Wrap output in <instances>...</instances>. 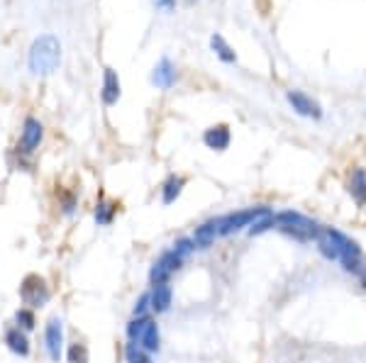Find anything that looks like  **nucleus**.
<instances>
[{"instance_id": "nucleus-1", "label": "nucleus", "mask_w": 366, "mask_h": 363, "mask_svg": "<svg viewBox=\"0 0 366 363\" xmlns=\"http://www.w3.org/2000/svg\"><path fill=\"white\" fill-rule=\"evenodd\" d=\"M62 64V42L57 34L44 32L32 42L27 52V69L32 76H49Z\"/></svg>"}, {"instance_id": "nucleus-2", "label": "nucleus", "mask_w": 366, "mask_h": 363, "mask_svg": "<svg viewBox=\"0 0 366 363\" xmlns=\"http://www.w3.org/2000/svg\"><path fill=\"white\" fill-rule=\"evenodd\" d=\"M320 234H323L325 239L332 244V249L337 251V261L342 264V269L347 271V273H359V271H362L364 254H362V249H359L357 241L349 239L344 232L332 229V227H323Z\"/></svg>"}, {"instance_id": "nucleus-3", "label": "nucleus", "mask_w": 366, "mask_h": 363, "mask_svg": "<svg viewBox=\"0 0 366 363\" xmlns=\"http://www.w3.org/2000/svg\"><path fill=\"white\" fill-rule=\"evenodd\" d=\"M276 229L283 232L286 236L300 241V244H308V241H315L323 227L315 220L305 218L300 213H293V210H283V213H276Z\"/></svg>"}, {"instance_id": "nucleus-4", "label": "nucleus", "mask_w": 366, "mask_h": 363, "mask_svg": "<svg viewBox=\"0 0 366 363\" xmlns=\"http://www.w3.org/2000/svg\"><path fill=\"white\" fill-rule=\"evenodd\" d=\"M20 297H22V302L29 310H37V307H44L52 300V290H49L47 280L29 273L27 278L22 280V285H20Z\"/></svg>"}, {"instance_id": "nucleus-5", "label": "nucleus", "mask_w": 366, "mask_h": 363, "mask_svg": "<svg viewBox=\"0 0 366 363\" xmlns=\"http://www.w3.org/2000/svg\"><path fill=\"white\" fill-rule=\"evenodd\" d=\"M269 208H249V210H237V213H230L218 218V227H220V236H230L234 232L247 229L257 218H262Z\"/></svg>"}, {"instance_id": "nucleus-6", "label": "nucleus", "mask_w": 366, "mask_h": 363, "mask_svg": "<svg viewBox=\"0 0 366 363\" xmlns=\"http://www.w3.org/2000/svg\"><path fill=\"white\" fill-rule=\"evenodd\" d=\"M183 266V259L176 254L174 249H167L162 256H159L157 261H154L152 271H149V280H152V285H162V283H169L171 280V276L176 273L178 269Z\"/></svg>"}, {"instance_id": "nucleus-7", "label": "nucleus", "mask_w": 366, "mask_h": 363, "mask_svg": "<svg viewBox=\"0 0 366 363\" xmlns=\"http://www.w3.org/2000/svg\"><path fill=\"white\" fill-rule=\"evenodd\" d=\"M44 139V124L37 118H27L22 124V134H20L17 142V154L20 156H32L39 149Z\"/></svg>"}, {"instance_id": "nucleus-8", "label": "nucleus", "mask_w": 366, "mask_h": 363, "mask_svg": "<svg viewBox=\"0 0 366 363\" xmlns=\"http://www.w3.org/2000/svg\"><path fill=\"white\" fill-rule=\"evenodd\" d=\"M286 100L293 108V113H298L300 118H310V120H320L323 118V108H320L318 100H313L310 95H305L303 90H288Z\"/></svg>"}, {"instance_id": "nucleus-9", "label": "nucleus", "mask_w": 366, "mask_h": 363, "mask_svg": "<svg viewBox=\"0 0 366 363\" xmlns=\"http://www.w3.org/2000/svg\"><path fill=\"white\" fill-rule=\"evenodd\" d=\"M44 349H47L49 359L59 361L64 354V327L59 317H52L44 327Z\"/></svg>"}, {"instance_id": "nucleus-10", "label": "nucleus", "mask_w": 366, "mask_h": 363, "mask_svg": "<svg viewBox=\"0 0 366 363\" xmlns=\"http://www.w3.org/2000/svg\"><path fill=\"white\" fill-rule=\"evenodd\" d=\"M152 83L157 85V88H162V90H169L174 83H176V66H174V62L169 57H162L157 66H154Z\"/></svg>"}, {"instance_id": "nucleus-11", "label": "nucleus", "mask_w": 366, "mask_h": 363, "mask_svg": "<svg viewBox=\"0 0 366 363\" xmlns=\"http://www.w3.org/2000/svg\"><path fill=\"white\" fill-rule=\"evenodd\" d=\"M100 95H103L105 105H115L122 95V85H120V76L115 69H105L103 71V85H100Z\"/></svg>"}, {"instance_id": "nucleus-12", "label": "nucleus", "mask_w": 366, "mask_h": 363, "mask_svg": "<svg viewBox=\"0 0 366 363\" xmlns=\"http://www.w3.org/2000/svg\"><path fill=\"white\" fill-rule=\"evenodd\" d=\"M203 142L213 151H225L232 142V134H230L227 124H213V127H208L203 132Z\"/></svg>"}, {"instance_id": "nucleus-13", "label": "nucleus", "mask_w": 366, "mask_h": 363, "mask_svg": "<svg viewBox=\"0 0 366 363\" xmlns=\"http://www.w3.org/2000/svg\"><path fill=\"white\" fill-rule=\"evenodd\" d=\"M220 236V227H218V218L203 222L200 227H195V234H193V244L195 249H208V246L215 244V239Z\"/></svg>"}, {"instance_id": "nucleus-14", "label": "nucleus", "mask_w": 366, "mask_h": 363, "mask_svg": "<svg viewBox=\"0 0 366 363\" xmlns=\"http://www.w3.org/2000/svg\"><path fill=\"white\" fill-rule=\"evenodd\" d=\"M171 300H174V290H171V285H169V283L154 285L152 292H149V302H152V312H154V315H164V312H169Z\"/></svg>"}, {"instance_id": "nucleus-15", "label": "nucleus", "mask_w": 366, "mask_h": 363, "mask_svg": "<svg viewBox=\"0 0 366 363\" xmlns=\"http://www.w3.org/2000/svg\"><path fill=\"white\" fill-rule=\"evenodd\" d=\"M347 190L354 198V203H357L359 208H364L366 205V171L364 169H354L352 173H349Z\"/></svg>"}, {"instance_id": "nucleus-16", "label": "nucleus", "mask_w": 366, "mask_h": 363, "mask_svg": "<svg viewBox=\"0 0 366 363\" xmlns=\"http://www.w3.org/2000/svg\"><path fill=\"white\" fill-rule=\"evenodd\" d=\"M139 346H142L147 354H157L159 351V344H162V334H159V325L154 320H147V325H144L142 329V336H139L137 341Z\"/></svg>"}, {"instance_id": "nucleus-17", "label": "nucleus", "mask_w": 366, "mask_h": 363, "mask_svg": "<svg viewBox=\"0 0 366 363\" xmlns=\"http://www.w3.org/2000/svg\"><path fill=\"white\" fill-rule=\"evenodd\" d=\"M5 344H8V349L13 351V354H17V356H27L29 354L27 334H24L22 329H17V327H10V329L5 332Z\"/></svg>"}, {"instance_id": "nucleus-18", "label": "nucleus", "mask_w": 366, "mask_h": 363, "mask_svg": "<svg viewBox=\"0 0 366 363\" xmlns=\"http://www.w3.org/2000/svg\"><path fill=\"white\" fill-rule=\"evenodd\" d=\"M183 188H185V178H183V176L171 173L167 180H164V185H162V203L164 205L176 203L178 195L183 193Z\"/></svg>"}, {"instance_id": "nucleus-19", "label": "nucleus", "mask_w": 366, "mask_h": 363, "mask_svg": "<svg viewBox=\"0 0 366 363\" xmlns=\"http://www.w3.org/2000/svg\"><path fill=\"white\" fill-rule=\"evenodd\" d=\"M210 49H213L215 57H218L223 64H234V62H237V54H234V49L230 47L227 39H225L223 34L215 32L213 37H210Z\"/></svg>"}, {"instance_id": "nucleus-20", "label": "nucleus", "mask_w": 366, "mask_h": 363, "mask_svg": "<svg viewBox=\"0 0 366 363\" xmlns=\"http://www.w3.org/2000/svg\"><path fill=\"white\" fill-rule=\"evenodd\" d=\"M115 215H118V205L110 203V200H105V198H100L98 205H95V225L98 227L113 225Z\"/></svg>"}, {"instance_id": "nucleus-21", "label": "nucleus", "mask_w": 366, "mask_h": 363, "mask_svg": "<svg viewBox=\"0 0 366 363\" xmlns=\"http://www.w3.org/2000/svg\"><path fill=\"white\" fill-rule=\"evenodd\" d=\"M15 327H17V329H22L24 334H29V332L37 327V317H34V310H29V307H20V310L15 312Z\"/></svg>"}, {"instance_id": "nucleus-22", "label": "nucleus", "mask_w": 366, "mask_h": 363, "mask_svg": "<svg viewBox=\"0 0 366 363\" xmlns=\"http://www.w3.org/2000/svg\"><path fill=\"white\" fill-rule=\"evenodd\" d=\"M274 227H276V213L267 210V213H264L262 218L254 220L252 225L247 227V229H249V234H252V236H257V234H264V232L274 229Z\"/></svg>"}, {"instance_id": "nucleus-23", "label": "nucleus", "mask_w": 366, "mask_h": 363, "mask_svg": "<svg viewBox=\"0 0 366 363\" xmlns=\"http://www.w3.org/2000/svg\"><path fill=\"white\" fill-rule=\"evenodd\" d=\"M66 361L69 363H88V346L76 341L66 349Z\"/></svg>"}, {"instance_id": "nucleus-24", "label": "nucleus", "mask_w": 366, "mask_h": 363, "mask_svg": "<svg viewBox=\"0 0 366 363\" xmlns=\"http://www.w3.org/2000/svg\"><path fill=\"white\" fill-rule=\"evenodd\" d=\"M125 361L127 363H152L149 361V354L139 344H127V349H125Z\"/></svg>"}, {"instance_id": "nucleus-25", "label": "nucleus", "mask_w": 366, "mask_h": 363, "mask_svg": "<svg viewBox=\"0 0 366 363\" xmlns=\"http://www.w3.org/2000/svg\"><path fill=\"white\" fill-rule=\"evenodd\" d=\"M147 320H149V317H132V322L127 325V339H129V344H137V341H139L144 325H147Z\"/></svg>"}, {"instance_id": "nucleus-26", "label": "nucleus", "mask_w": 366, "mask_h": 363, "mask_svg": "<svg viewBox=\"0 0 366 363\" xmlns=\"http://www.w3.org/2000/svg\"><path fill=\"white\" fill-rule=\"evenodd\" d=\"M171 249L176 251V254L181 256V259L185 261V259H188V256L195 251V244H193V239H178L176 244L171 246Z\"/></svg>"}, {"instance_id": "nucleus-27", "label": "nucleus", "mask_w": 366, "mask_h": 363, "mask_svg": "<svg viewBox=\"0 0 366 363\" xmlns=\"http://www.w3.org/2000/svg\"><path fill=\"white\" fill-rule=\"evenodd\" d=\"M152 310V302H149V292H144L137 302H134V317H147V312Z\"/></svg>"}, {"instance_id": "nucleus-28", "label": "nucleus", "mask_w": 366, "mask_h": 363, "mask_svg": "<svg viewBox=\"0 0 366 363\" xmlns=\"http://www.w3.org/2000/svg\"><path fill=\"white\" fill-rule=\"evenodd\" d=\"M62 210H64V215H71L73 210H76V195L64 193L62 195Z\"/></svg>"}, {"instance_id": "nucleus-29", "label": "nucleus", "mask_w": 366, "mask_h": 363, "mask_svg": "<svg viewBox=\"0 0 366 363\" xmlns=\"http://www.w3.org/2000/svg\"><path fill=\"white\" fill-rule=\"evenodd\" d=\"M154 5H157V10H162V13H171L174 8H176V0H152Z\"/></svg>"}, {"instance_id": "nucleus-30", "label": "nucleus", "mask_w": 366, "mask_h": 363, "mask_svg": "<svg viewBox=\"0 0 366 363\" xmlns=\"http://www.w3.org/2000/svg\"><path fill=\"white\" fill-rule=\"evenodd\" d=\"M362 288H364V290H366V280H362Z\"/></svg>"}, {"instance_id": "nucleus-31", "label": "nucleus", "mask_w": 366, "mask_h": 363, "mask_svg": "<svg viewBox=\"0 0 366 363\" xmlns=\"http://www.w3.org/2000/svg\"><path fill=\"white\" fill-rule=\"evenodd\" d=\"M188 3H193V0H188Z\"/></svg>"}]
</instances>
